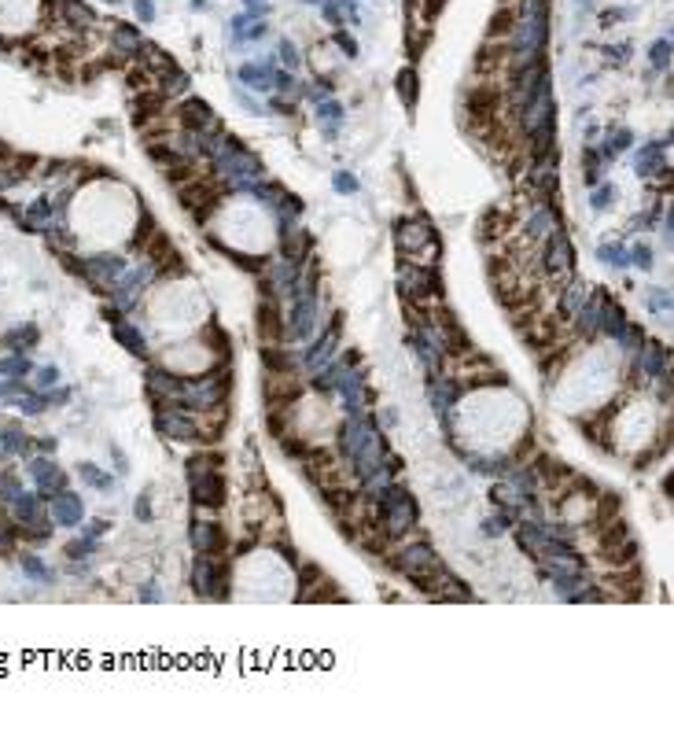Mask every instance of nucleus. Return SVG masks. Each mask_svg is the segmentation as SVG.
<instances>
[{"instance_id": "1a4fd4ad", "label": "nucleus", "mask_w": 674, "mask_h": 752, "mask_svg": "<svg viewBox=\"0 0 674 752\" xmlns=\"http://www.w3.org/2000/svg\"><path fill=\"white\" fill-rule=\"evenodd\" d=\"M623 516V498L615 495V490H597L594 495V502H589V528L594 531H601L604 524H612V520H619Z\"/></svg>"}, {"instance_id": "393cba45", "label": "nucleus", "mask_w": 674, "mask_h": 752, "mask_svg": "<svg viewBox=\"0 0 674 752\" xmlns=\"http://www.w3.org/2000/svg\"><path fill=\"white\" fill-rule=\"evenodd\" d=\"M203 339H207V343H214V347H218V354H221V358L228 354V339H225V332L218 329V325H207V329H203Z\"/></svg>"}, {"instance_id": "2eb2a0df", "label": "nucleus", "mask_w": 674, "mask_h": 752, "mask_svg": "<svg viewBox=\"0 0 674 752\" xmlns=\"http://www.w3.org/2000/svg\"><path fill=\"white\" fill-rule=\"evenodd\" d=\"M427 240H435V236L427 233L424 225H413V222H398V248H402V251H409V248H413V243L420 248V243H427Z\"/></svg>"}, {"instance_id": "b1692460", "label": "nucleus", "mask_w": 674, "mask_h": 752, "mask_svg": "<svg viewBox=\"0 0 674 752\" xmlns=\"http://www.w3.org/2000/svg\"><path fill=\"white\" fill-rule=\"evenodd\" d=\"M155 266H159L162 273H170V277H177V273H185V258H180V255H177V248H173V251H170L166 258H159V262H155Z\"/></svg>"}, {"instance_id": "9b49d317", "label": "nucleus", "mask_w": 674, "mask_h": 752, "mask_svg": "<svg viewBox=\"0 0 674 752\" xmlns=\"http://www.w3.org/2000/svg\"><path fill=\"white\" fill-rule=\"evenodd\" d=\"M258 339L262 343H276L284 336V325H281V310H276V303H258Z\"/></svg>"}, {"instance_id": "c85d7f7f", "label": "nucleus", "mask_w": 674, "mask_h": 752, "mask_svg": "<svg viewBox=\"0 0 674 752\" xmlns=\"http://www.w3.org/2000/svg\"><path fill=\"white\" fill-rule=\"evenodd\" d=\"M660 490H663V495H667V498L674 495V476H670V472H667V476H663V483H660Z\"/></svg>"}, {"instance_id": "f03ea898", "label": "nucleus", "mask_w": 674, "mask_h": 752, "mask_svg": "<svg viewBox=\"0 0 674 752\" xmlns=\"http://www.w3.org/2000/svg\"><path fill=\"white\" fill-rule=\"evenodd\" d=\"M501 107H505V92L498 85H479V89H468L465 92V111L468 119L475 122V129H486L490 122L501 119Z\"/></svg>"}, {"instance_id": "dca6fc26", "label": "nucleus", "mask_w": 674, "mask_h": 752, "mask_svg": "<svg viewBox=\"0 0 674 752\" xmlns=\"http://www.w3.org/2000/svg\"><path fill=\"white\" fill-rule=\"evenodd\" d=\"M159 107H162V96H159V92H144L140 100H137V111H133L137 119H133V122L144 129L147 119H159Z\"/></svg>"}, {"instance_id": "20e7f679", "label": "nucleus", "mask_w": 674, "mask_h": 752, "mask_svg": "<svg viewBox=\"0 0 674 752\" xmlns=\"http://www.w3.org/2000/svg\"><path fill=\"white\" fill-rule=\"evenodd\" d=\"M302 384L295 372H269L266 376V387H262V395H266V406L269 410H288V406H295L302 399Z\"/></svg>"}, {"instance_id": "f3484780", "label": "nucleus", "mask_w": 674, "mask_h": 752, "mask_svg": "<svg viewBox=\"0 0 674 752\" xmlns=\"http://www.w3.org/2000/svg\"><path fill=\"white\" fill-rule=\"evenodd\" d=\"M144 251H147V258H152V266H155L159 258H166V255L173 251V240H170L166 233H155L152 240H147V248H144Z\"/></svg>"}, {"instance_id": "f8f14e48", "label": "nucleus", "mask_w": 674, "mask_h": 752, "mask_svg": "<svg viewBox=\"0 0 674 752\" xmlns=\"http://www.w3.org/2000/svg\"><path fill=\"white\" fill-rule=\"evenodd\" d=\"M508 233V214L501 207H490V210H483V218H479V240L483 243H494V240H501Z\"/></svg>"}, {"instance_id": "bb28decb", "label": "nucleus", "mask_w": 674, "mask_h": 752, "mask_svg": "<svg viewBox=\"0 0 674 752\" xmlns=\"http://www.w3.org/2000/svg\"><path fill=\"white\" fill-rule=\"evenodd\" d=\"M442 8H446V0H427V4H424V19L435 23L439 15H442Z\"/></svg>"}, {"instance_id": "6e6552de", "label": "nucleus", "mask_w": 674, "mask_h": 752, "mask_svg": "<svg viewBox=\"0 0 674 752\" xmlns=\"http://www.w3.org/2000/svg\"><path fill=\"white\" fill-rule=\"evenodd\" d=\"M192 546L200 553L218 557V553H225V546H228V535H225V528L218 524V520H200V524L192 528Z\"/></svg>"}, {"instance_id": "c756f323", "label": "nucleus", "mask_w": 674, "mask_h": 752, "mask_svg": "<svg viewBox=\"0 0 674 752\" xmlns=\"http://www.w3.org/2000/svg\"><path fill=\"white\" fill-rule=\"evenodd\" d=\"M104 531H107V524H104V520H96V524H89V535H104Z\"/></svg>"}, {"instance_id": "5701e85b", "label": "nucleus", "mask_w": 674, "mask_h": 752, "mask_svg": "<svg viewBox=\"0 0 674 752\" xmlns=\"http://www.w3.org/2000/svg\"><path fill=\"white\" fill-rule=\"evenodd\" d=\"M281 450L291 457V461H302L306 450H310V443H306V439H295V435H284V439H281Z\"/></svg>"}, {"instance_id": "6ab92c4d", "label": "nucleus", "mask_w": 674, "mask_h": 752, "mask_svg": "<svg viewBox=\"0 0 674 752\" xmlns=\"http://www.w3.org/2000/svg\"><path fill=\"white\" fill-rule=\"evenodd\" d=\"M56 516L63 520V524H78V516H81V505H78V498H74V495L59 498V505H56Z\"/></svg>"}, {"instance_id": "4468645a", "label": "nucleus", "mask_w": 674, "mask_h": 752, "mask_svg": "<svg viewBox=\"0 0 674 752\" xmlns=\"http://www.w3.org/2000/svg\"><path fill=\"white\" fill-rule=\"evenodd\" d=\"M513 26H516V11L513 8H498L494 19H490V26H486V37L490 41H501V37L513 34Z\"/></svg>"}, {"instance_id": "a211bd4d", "label": "nucleus", "mask_w": 674, "mask_h": 752, "mask_svg": "<svg viewBox=\"0 0 674 752\" xmlns=\"http://www.w3.org/2000/svg\"><path fill=\"white\" fill-rule=\"evenodd\" d=\"M321 579H324V571H321V564H317V561H302V564H299V594H302V590H310V586L321 583Z\"/></svg>"}, {"instance_id": "0eeeda50", "label": "nucleus", "mask_w": 674, "mask_h": 752, "mask_svg": "<svg viewBox=\"0 0 674 752\" xmlns=\"http://www.w3.org/2000/svg\"><path fill=\"white\" fill-rule=\"evenodd\" d=\"M531 468H534V476H538V487H549V490H564L571 483V476H575L564 461H556V457H549V454L534 457Z\"/></svg>"}, {"instance_id": "412c9836", "label": "nucleus", "mask_w": 674, "mask_h": 752, "mask_svg": "<svg viewBox=\"0 0 674 752\" xmlns=\"http://www.w3.org/2000/svg\"><path fill=\"white\" fill-rule=\"evenodd\" d=\"M531 454H538V439H534V432H527V435L520 439V443H516V450H513V457H508V461H516V465H520V461H527Z\"/></svg>"}, {"instance_id": "39448f33", "label": "nucleus", "mask_w": 674, "mask_h": 752, "mask_svg": "<svg viewBox=\"0 0 674 752\" xmlns=\"http://www.w3.org/2000/svg\"><path fill=\"white\" fill-rule=\"evenodd\" d=\"M177 200L185 203V207H188L200 222H207V218H210V210L218 207V192H214V185H210V181L188 177L185 185H177Z\"/></svg>"}, {"instance_id": "423d86ee", "label": "nucleus", "mask_w": 674, "mask_h": 752, "mask_svg": "<svg viewBox=\"0 0 674 752\" xmlns=\"http://www.w3.org/2000/svg\"><path fill=\"white\" fill-rule=\"evenodd\" d=\"M192 502L200 509H221L225 505V476L221 472H203V476H192Z\"/></svg>"}, {"instance_id": "9d476101", "label": "nucleus", "mask_w": 674, "mask_h": 752, "mask_svg": "<svg viewBox=\"0 0 674 752\" xmlns=\"http://www.w3.org/2000/svg\"><path fill=\"white\" fill-rule=\"evenodd\" d=\"M508 56H513V48H508L505 41H486V44L479 48V56H475V74L490 78V74L505 71V67H508Z\"/></svg>"}, {"instance_id": "a878e982", "label": "nucleus", "mask_w": 674, "mask_h": 752, "mask_svg": "<svg viewBox=\"0 0 674 752\" xmlns=\"http://www.w3.org/2000/svg\"><path fill=\"white\" fill-rule=\"evenodd\" d=\"M427 284H431V291L439 296V277H435V269H431V266H427ZM413 296H417V299H427V288H424L420 281H417V288H413ZM413 296H409V299H413Z\"/></svg>"}, {"instance_id": "4be33fe9", "label": "nucleus", "mask_w": 674, "mask_h": 752, "mask_svg": "<svg viewBox=\"0 0 674 752\" xmlns=\"http://www.w3.org/2000/svg\"><path fill=\"white\" fill-rule=\"evenodd\" d=\"M180 119H185V126H192V129H200L207 119H210V111L203 107V104H185V111H180Z\"/></svg>"}, {"instance_id": "ddd939ff", "label": "nucleus", "mask_w": 674, "mask_h": 752, "mask_svg": "<svg viewBox=\"0 0 674 752\" xmlns=\"http://www.w3.org/2000/svg\"><path fill=\"white\" fill-rule=\"evenodd\" d=\"M262 365H266V372H295V358L276 343H262Z\"/></svg>"}, {"instance_id": "aec40b11", "label": "nucleus", "mask_w": 674, "mask_h": 752, "mask_svg": "<svg viewBox=\"0 0 674 752\" xmlns=\"http://www.w3.org/2000/svg\"><path fill=\"white\" fill-rule=\"evenodd\" d=\"M398 89H402L405 107H413V104H417V71H402V74H398Z\"/></svg>"}, {"instance_id": "cd10ccee", "label": "nucleus", "mask_w": 674, "mask_h": 752, "mask_svg": "<svg viewBox=\"0 0 674 752\" xmlns=\"http://www.w3.org/2000/svg\"><path fill=\"white\" fill-rule=\"evenodd\" d=\"M147 502H152V495H140V505H137V516H140V520H152V509H147Z\"/></svg>"}, {"instance_id": "7ed1b4c3", "label": "nucleus", "mask_w": 674, "mask_h": 752, "mask_svg": "<svg viewBox=\"0 0 674 752\" xmlns=\"http://www.w3.org/2000/svg\"><path fill=\"white\" fill-rule=\"evenodd\" d=\"M457 380H461L465 387H498V384H508V376L490 362L486 354H465V358H457Z\"/></svg>"}, {"instance_id": "f257e3e1", "label": "nucleus", "mask_w": 674, "mask_h": 752, "mask_svg": "<svg viewBox=\"0 0 674 752\" xmlns=\"http://www.w3.org/2000/svg\"><path fill=\"white\" fill-rule=\"evenodd\" d=\"M228 576H233V564L218 557H210V553H200L192 564V586L200 598H214V601H228V590H233V583H228Z\"/></svg>"}]
</instances>
